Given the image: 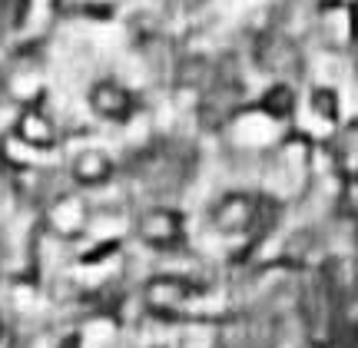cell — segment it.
Returning <instances> with one entry per match:
<instances>
[{
    "label": "cell",
    "instance_id": "3957f363",
    "mask_svg": "<svg viewBox=\"0 0 358 348\" xmlns=\"http://www.w3.org/2000/svg\"><path fill=\"white\" fill-rule=\"evenodd\" d=\"M90 106H93V113L103 116V119H113V123H123L129 113H133V93L123 87V83H116V80H100V83H93V90H90Z\"/></svg>",
    "mask_w": 358,
    "mask_h": 348
},
{
    "label": "cell",
    "instance_id": "277c9868",
    "mask_svg": "<svg viewBox=\"0 0 358 348\" xmlns=\"http://www.w3.org/2000/svg\"><path fill=\"white\" fill-rule=\"evenodd\" d=\"M196 292V285L186 282L182 275H153L143 285V298L153 312H173L186 305V298Z\"/></svg>",
    "mask_w": 358,
    "mask_h": 348
},
{
    "label": "cell",
    "instance_id": "8fae6325",
    "mask_svg": "<svg viewBox=\"0 0 358 348\" xmlns=\"http://www.w3.org/2000/svg\"><path fill=\"white\" fill-rule=\"evenodd\" d=\"M342 209H345L352 219H358V176L348 180V186L342 189Z\"/></svg>",
    "mask_w": 358,
    "mask_h": 348
},
{
    "label": "cell",
    "instance_id": "9c48e42d",
    "mask_svg": "<svg viewBox=\"0 0 358 348\" xmlns=\"http://www.w3.org/2000/svg\"><path fill=\"white\" fill-rule=\"evenodd\" d=\"M259 106H262V113L272 116V119H289V116L295 113V93H292V87H289V83H272V87L262 93Z\"/></svg>",
    "mask_w": 358,
    "mask_h": 348
},
{
    "label": "cell",
    "instance_id": "5b68a950",
    "mask_svg": "<svg viewBox=\"0 0 358 348\" xmlns=\"http://www.w3.org/2000/svg\"><path fill=\"white\" fill-rule=\"evenodd\" d=\"M256 60L262 64V70H268V73H289V70L299 66V50H295L292 40L279 37V34H268V37L259 40Z\"/></svg>",
    "mask_w": 358,
    "mask_h": 348
},
{
    "label": "cell",
    "instance_id": "6da1fadb",
    "mask_svg": "<svg viewBox=\"0 0 358 348\" xmlns=\"http://www.w3.org/2000/svg\"><path fill=\"white\" fill-rule=\"evenodd\" d=\"M136 235L150 249H173L182 239V216L169 206L146 209L140 219H136Z\"/></svg>",
    "mask_w": 358,
    "mask_h": 348
},
{
    "label": "cell",
    "instance_id": "ba28073f",
    "mask_svg": "<svg viewBox=\"0 0 358 348\" xmlns=\"http://www.w3.org/2000/svg\"><path fill=\"white\" fill-rule=\"evenodd\" d=\"M83 222H87V206L73 199V196H66L60 199L57 206L50 209V226L57 232H66V235H73V232L83 229Z\"/></svg>",
    "mask_w": 358,
    "mask_h": 348
},
{
    "label": "cell",
    "instance_id": "30bf717a",
    "mask_svg": "<svg viewBox=\"0 0 358 348\" xmlns=\"http://www.w3.org/2000/svg\"><path fill=\"white\" fill-rule=\"evenodd\" d=\"M312 110H315L322 119L335 123V119H338V93L329 90V87H315V90H312Z\"/></svg>",
    "mask_w": 358,
    "mask_h": 348
},
{
    "label": "cell",
    "instance_id": "4fadbf2b",
    "mask_svg": "<svg viewBox=\"0 0 358 348\" xmlns=\"http://www.w3.org/2000/svg\"><path fill=\"white\" fill-rule=\"evenodd\" d=\"M302 348H322V345H319V342H308V345H302Z\"/></svg>",
    "mask_w": 358,
    "mask_h": 348
},
{
    "label": "cell",
    "instance_id": "8992f818",
    "mask_svg": "<svg viewBox=\"0 0 358 348\" xmlns=\"http://www.w3.org/2000/svg\"><path fill=\"white\" fill-rule=\"evenodd\" d=\"M73 180L83 182V186H103V182L113 176V159L103 153V150H83V153L73 159Z\"/></svg>",
    "mask_w": 358,
    "mask_h": 348
},
{
    "label": "cell",
    "instance_id": "7a4b0ae2",
    "mask_svg": "<svg viewBox=\"0 0 358 348\" xmlns=\"http://www.w3.org/2000/svg\"><path fill=\"white\" fill-rule=\"evenodd\" d=\"M259 222V199L249 193H229L213 206V226L226 235L249 232Z\"/></svg>",
    "mask_w": 358,
    "mask_h": 348
},
{
    "label": "cell",
    "instance_id": "52a82bcc",
    "mask_svg": "<svg viewBox=\"0 0 358 348\" xmlns=\"http://www.w3.org/2000/svg\"><path fill=\"white\" fill-rule=\"evenodd\" d=\"M17 136L27 143V146H37V150H50L57 143V126L47 113L40 110H27L20 119H17Z\"/></svg>",
    "mask_w": 358,
    "mask_h": 348
},
{
    "label": "cell",
    "instance_id": "7c38bea8",
    "mask_svg": "<svg viewBox=\"0 0 358 348\" xmlns=\"http://www.w3.org/2000/svg\"><path fill=\"white\" fill-rule=\"evenodd\" d=\"M345 348H358V322L345 328Z\"/></svg>",
    "mask_w": 358,
    "mask_h": 348
}]
</instances>
